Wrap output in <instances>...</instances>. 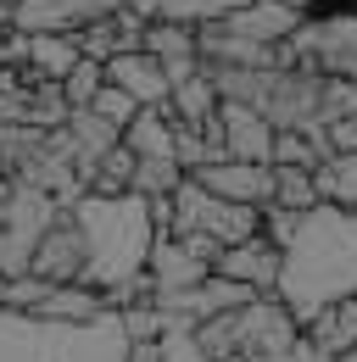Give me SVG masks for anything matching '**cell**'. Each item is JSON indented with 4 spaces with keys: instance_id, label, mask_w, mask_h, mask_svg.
<instances>
[{
    "instance_id": "83f0119b",
    "label": "cell",
    "mask_w": 357,
    "mask_h": 362,
    "mask_svg": "<svg viewBox=\"0 0 357 362\" xmlns=\"http://www.w3.org/2000/svg\"><path fill=\"white\" fill-rule=\"evenodd\" d=\"M0 296H6V273H0Z\"/></svg>"
},
{
    "instance_id": "484cf974",
    "label": "cell",
    "mask_w": 357,
    "mask_h": 362,
    "mask_svg": "<svg viewBox=\"0 0 357 362\" xmlns=\"http://www.w3.org/2000/svg\"><path fill=\"white\" fill-rule=\"evenodd\" d=\"M0 6H6V11H11V6H23V0H0Z\"/></svg>"
},
{
    "instance_id": "9a60e30c",
    "label": "cell",
    "mask_w": 357,
    "mask_h": 362,
    "mask_svg": "<svg viewBox=\"0 0 357 362\" xmlns=\"http://www.w3.org/2000/svg\"><path fill=\"white\" fill-rule=\"evenodd\" d=\"M134 156L118 145V151H106L101 162H95V173H89V201H123L134 195Z\"/></svg>"
},
{
    "instance_id": "4fadbf2b",
    "label": "cell",
    "mask_w": 357,
    "mask_h": 362,
    "mask_svg": "<svg viewBox=\"0 0 357 362\" xmlns=\"http://www.w3.org/2000/svg\"><path fill=\"white\" fill-rule=\"evenodd\" d=\"M312 189H318V206H341L357 212V156H329L312 168Z\"/></svg>"
},
{
    "instance_id": "8992f818",
    "label": "cell",
    "mask_w": 357,
    "mask_h": 362,
    "mask_svg": "<svg viewBox=\"0 0 357 362\" xmlns=\"http://www.w3.org/2000/svg\"><path fill=\"white\" fill-rule=\"evenodd\" d=\"M190 184L234 206H257V212L273 201V168H246V162H207L201 173H190Z\"/></svg>"
},
{
    "instance_id": "277c9868",
    "label": "cell",
    "mask_w": 357,
    "mask_h": 362,
    "mask_svg": "<svg viewBox=\"0 0 357 362\" xmlns=\"http://www.w3.org/2000/svg\"><path fill=\"white\" fill-rule=\"evenodd\" d=\"M212 273L229 279V284H240V290H251V296H279V284H285V257L257 234V240H240V245L218 251Z\"/></svg>"
},
{
    "instance_id": "cb8c5ba5",
    "label": "cell",
    "mask_w": 357,
    "mask_h": 362,
    "mask_svg": "<svg viewBox=\"0 0 357 362\" xmlns=\"http://www.w3.org/2000/svg\"><path fill=\"white\" fill-rule=\"evenodd\" d=\"M312 6H324V11H352V0H312Z\"/></svg>"
},
{
    "instance_id": "5b68a950",
    "label": "cell",
    "mask_w": 357,
    "mask_h": 362,
    "mask_svg": "<svg viewBox=\"0 0 357 362\" xmlns=\"http://www.w3.org/2000/svg\"><path fill=\"white\" fill-rule=\"evenodd\" d=\"M302 340L329 362L352 357L357 351V290H346V296H335V301H324L318 313L302 317Z\"/></svg>"
},
{
    "instance_id": "7a4b0ae2",
    "label": "cell",
    "mask_w": 357,
    "mask_h": 362,
    "mask_svg": "<svg viewBox=\"0 0 357 362\" xmlns=\"http://www.w3.org/2000/svg\"><path fill=\"white\" fill-rule=\"evenodd\" d=\"M285 67H302L318 78H357V11H312L279 50Z\"/></svg>"
},
{
    "instance_id": "ba28073f",
    "label": "cell",
    "mask_w": 357,
    "mask_h": 362,
    "mask_svg": "<svg viewBox=\"0 0 357 362\" xmlns=\"http://www.w3.org/2000/svg\"><path fill=\"white\" fill-rule=\"evenodd\" d=\"M106 84H112V90H123L140 112L168 106V73H162L145 50H123V56H112V62H106Z\"/></svg>"
},
{
    "instance_id": "ffe728a7",
    "label": "cell",
    "mask_w": 357,
    "mask_h": 362,
    "mask_svg": "<svg viewBox=\"0 0 357 362\" xmlns=\"http://www.w3.org/2000/svg\"><path fill=\"white\" fill-rule=\"evenodd\" d=\"M89 112H95L101 123H112L118 134H123V129H129L134 117H140V106H134V100H129V95H123V90H112V84H101V95L89 100Z\"/></svg>"
},
{
    "instance_id": "30bf717a",
    "label": "cell",
    "mask_w": 357,
    "mask_h": 362,
    "mask_svg": "<svg viewBox=\"0 0 357 362\" xmlns=\"http://www.w3.org/2000/svg\"><path fill=\"white\" fill-rule=\"evenodd\" d=\"M40 323H67V329H84V323H101L106 317V301H101V290H89V284H67V290H45L40 301Z\"/></svg>"
},
{
    "instance_id": "52a82bcc",
    "label": "cell",
    "mask_w": 357,
    "mask_h": 362,
    "mask_svg": "<svg viewBox=\"0 0 357 362\" xmlns=\"http://www.w3.org/2000/svg\"><path fill=\"white\" fill-rule=\"evenodd\" d=\"M140 50L168 73V90L201 73V62H196V28H184V23H145Z\"/></svg>"
},
{
    "instance_id": "4316f807",
    "label": "cell",
    "mask_w": 357,
    "mask_h": 362,
    "mask_svg": "<svg viewBox=\"0 0 357 362\" xmlns=\"http://www.w3.org/2000/svg\"><path fill=\"white\" fill-rule=\"evenodd\" d=\"M0 73H6V45H0Z\"/></svg>"
},
{
    "instance_id": "2e32d148",
    "label": "cell",
    "mask_w": 357,
    "mask_h": 362,
    "mask_svg": "<svg viewBox=\"0 0 357 362\" xmlns=\"http://www.w3.org/2000/svg\"><path fill=\"white\" fill-rule=\"evenodd\" d=\"M178 184H184V173H178L174 156H145V162H134V195L140 201H174Z\"/></svg>"
},
{
    "instance_id": "7402d4cb",
    "label": "cell",
    "mask_w": 357,
    "mask_h": 362,
    "mask_svg": "<svg viewBox=\"0 0 357 362\" xmlns=\"http://www.w3.org/2000/svg\"><path fill=\"white\" fill-rule=\"evenodd\" d=\"M123 362H157V340H145V346H129Z\"/></svg>"
},
{
    "instance_id": "f1b7e54d",
    "label": "cell",
    "mask_w": 357,
    "mask_h": 362,
    "mask_svg": "<svg viewBox=\"0 0 357 362\" xmlns=\"http://www.w3.org/2000/svg\"><path fill=\"white\" fill-rule=\"evenodd\" d=\"M341 362H357V351H352V357H341Z\"/></svg>"
},
{
    "instance_id": "f546056e",
    "label": "cell",
    "mask_w": 357,
    "mask_h": 362,
    "mask_svg": "<svg viewBox=\"0 0 357 362\" xmlns=\"http://www.w3.org/2000/svg\"><path fill=\"white\" fill-rule=\"evenodd\" d=\"M352 11H357V0H352Z\"/></svg>"
},
{
    "instance_id": "6da1fadb",
    "label": "cell",
    "mask_w": 357,
    "mask_h": 362,
    "mask_svg": "<svg viewBox=\"0 0 357 362\" xmlns=\"http://www.w3.org/2000/svg\"><path fill=\"white\" fill-rule=\"evenodd\" d=\"M79 234L89 245V290H118L145 273V257H151V240H157V223H151V201L140 195H123V201H79L67 212Z\"/></svg>"
},
{
    "instance_id": "8fae6325",
    "label": "cell",
    "mask_w": 357,
    "mask_h": 362,
    "mask_svg": "<svg viewBox=\"0 0 357 362\" xmlns=\"http://www.w3.org/2000/svg\"><path fill=\"white\" fill-rule=\"evenodd\" d=\"M23 67H28L34 78H45V84H62V78L79 67V45H73L67 34H34L28 50H23Z\"/></svg>"
},
{
    "instance_id": "ac0fdd59",
    "label": "cell",
    "mask_w": 357,
    "mask_h": 362,
    "mask_svg": "<svg viewBox=\"0 0 357 362\" xmlns=\"http://www.w3.org/2000/svg\"><path fill=\"white\" fill-rule=\"evenodd\" d=\"M101 84H106V67H95V62H84V56H79V67H73L56 90H62V106H67V112H84L89 100L101 95Z\"/></svg>"
},
{
    "instance_id": "d6986e66",
    "label": "cell",
    "mask_w": 357,
    "mask_h": 362,
    "mask_svg": "<svg viewBox=\"0 0 357 362\" xmlns=\"http://www.w3.org/2000/svg\"><path fill=\"white\" fill-rule=\"evenodd\" d=\"M307 234V218H296V212H279V206H263V240L285 257L296 240Z\"/></svg>"
},
{
    "instance_id": "7c38bea8",
    "label": "cell",
    "mask_w": 357,
    "mask_h": 362,
    "mask_svg": "<svg viewBox=\"0 0 357 362\" xmlns=\"http://www.w3.org/2000/svg\"><path fill=\"white\" fill-rule=\"evenodd\" d=\"M123 151H129L134 162H145V156H174V117H168V106L140 112L129 129H123Z\"/></svg>"
},
{
    "instance_id": "3957f363",
    "label": "cell",
    "mask_w": 357,
    "mask_h": 362,
    "mask_svg": "<svg viewBox=\"0 0 357 362\" xmlns=\"http://www.w3.org/2000/svg\"><path fill=\"white\" fill-rule=\"evenodd\" d=\"M23 273H28V279H40V284H50V290L89 284V245H84V234H79V223H73L67 212H62V218L34 240L28 268H23Z\"/></svg>"
},
{
    "instance_id": "d4e9b609",
    "label": "cell",
    "mask_w": 357,
    "mask_h": 362,
    "mask_svg": "<svg viewBox=\"0 0 357 362\" xmlns=\"http://www.w3.org/2000/svg\"><path fill=\"white\" fill-rule=\"evenodd\" d=\"M6 34H11V11L0 6V40H6Z\"/></svg>"
},
{
    "instance_id": "e0dca14e",
    "label": "cell",
    "mask_w": 357,
    "mask_h": 362,
    "mask_svg": "<svg viewBox=\"0 0 357 362\" xmlns=\"http://www.w3.org/2000/svg\"><path fill=\"white\" fill-rule=\"evenodd\" d=\"M279 212H296V218H312L318 212V189H312V173L302 168H273V201Z\"/></svg>"
},
{
    "instance_id": "603a6c76",
    "label": "cell",
    "mask_w": 357,
    "mask_h": 362,
    "mask_svg": "<svg viewBox=\"0 0 357 362\" xmlns=\"http://www.w3.org/2000/svg\"><path fill=\"white\" fill-rule=\"evenodd\" d=\"M273 6H290V11H302V17H312V0H273Z\"/></svg>"
},
{
    "instance_id": "44dd1931",
    "label": "cell",
    "mask_w": 357,
    "mask_h": 362,
    "mask_svg": "<svg viewBox=\"0 0 357 362\" xmlns=\"http://www.w3.org/2000/svg\"><path fill=\"white\" fill-rule=\"evenodd\" d=\"M157 362H207V357H201L196 334L174 323V329H162V334H157Z\"/></svg>"
},
{
    "instance_id": "9c48e42d",
    "label": "cell",
    "mask_w": 357,
    "mask_h": 362,
    "mask_svg": "<svg viewBox=\"0 0 357 362\" xmlns=\"http://www.w3.org/2000/svg\"><path fill=\"white\" fill-rule=\"evenodd\" d=\"M218 129H223V162H246V168H268L273 156V129L246 106H218Z\"/></svg>"
},
{
    "instance_id": "5bb4252c",
    "label": "cell",
    "mask_w": 357,
    "mask_h": 362,
    "mask_svg": "<svg viewBox=\"0 0 357 362\" xmlns=\"http://www.w3.org/2000/svg\"><path fill=\"white\" fill-rule=\"evenodd\" d=\"M168 117H174V123H190V129H201V123L218 117V90L207 84V73H196V78H184V84L168 90Z\"/></svg>"
}]
</instances>
